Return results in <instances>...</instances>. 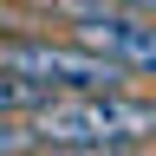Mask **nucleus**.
<instances>
[{"label":"nucleus","instance_id":"obj_1","mask_svg":"<svg viewBox=\"0 0 156 156\" xmlns=\"http://www.w3.org/2000/svg\"><path fill=\"white\" fill-rule=\"evenodd\" d=\"M39 150H72V156H124L156 143V98L130 91V85H104V91H52L33 117Z\"/></svg>","mask_w":156,"mask_h":156},{"label":"nucleus","instance_id":"obj_2","mask_svg":"<svg viewBox=\"0 0 156 156\" xmlns=\"http://www.w3.org/2000/svg\"><path fill=\"white\" fill-rule=\"evenodd\" d=\"M0 65H13L26 78H46L52 91H104V85L130 78L124 58L98 52L85 39H46V33H0Z\"/></svg>","mask_w":156,"mask_h":156},{"label":"nucleus","instance_id":"obj_3","mask_svg":"<svg viewBox=\"0 0 156 156\" xmlns=\"http://www.w3.org/2000/svg\"><path fill=\"white\" fill-rule=\"evenodd\" d=\"M72 39H85V46L98 52H111V58H124L130 78H156V20L150 13H104V20H78Z\"/></svg>","mask_w":156,"mask_h":156},{"label":"nucleus","instance_id":"obj_4","mask_svg":"<svg viewBox=\"0 0 156 156\" xmlns=\"http://www.w3.org/2000/svg\"><path fill=\"white\" fill-rule=\"evenodd\" d=\"M26 150H39L33 124H26V117H13V111H0V156H26Z\"/></svg>","mask_w":156,"mask_h":156},{"label":"nucleus","instance_id":"obj_5","mask_svg":"<svg viewBox=\"0 0 156 156\" xmlns=\"http://www.w3.org/2000/svg\"><path fill=\"white\" fill-rule=\"evenodd\" d=\"M7 26H13V20H7V7H0V33H7Z\"/></svg>","mask_w":156,"mask_h":156}]
</instances>
